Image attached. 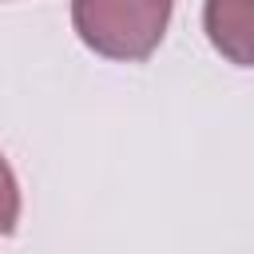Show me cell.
<instances>
[{
    "mask_svg": "<svg viewBox=\"0 0 254 254\" xmlns=\"http://www.w3.org/2000/svg\"><path fill=\"white\" fill-rule=\"evenodd\" d=\"M175 0H71L75 36L103 60H147L171 24Z\"/></svg>",
    "mask_w": 254,
    "mask_h": 254,
    "instance_id": "1",
    "label": "cell"
},
{
    "mask_svg": "<svg viewBox=\"0 0 254 254\" xmlns=\"http://www.w3.org/2000/svg\"><path fill=\"white\" fill-rule=\"evenodd\" d=\"M202 24L210 44L238 67H250V28H254V0H206Z\"/></svg>",
    "mask_w": 254,
    "mask_h": 254,
    "instance_id": "2",
    "label": "cell"
},
{
    "mask_svg": "<svg viewBox=\"0 0 254 254\" xmlns=\"http://www.w3.org/2000/svg\"><path fill=\"white\" fill-rule=\"evenodd\" d=\"M20 222V183L8 167V159L0 155V234H12Z\"/></svg>",
    "mask_w": 254,
    "mask_h": 254,
    "instance_id": "3",
    "label": "cell"
}]
</instances>
